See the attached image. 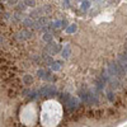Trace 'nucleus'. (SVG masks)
I'll return each instance as SVG.
<instances>
[{"label": "nucleus", "mask_w": 127, "mask_h": 127, "mask_svg": "<svg viewBox=\"0 0 127 127\" xmlns=\"http://www.w3.org/2000/svg\"><path fill=\"white\" fill-rule=\"evenodd\" d=\"M117 64L121 66V69L125 71V74H127V57L125 56L123 53H121L118 59H117Z\"/></svg>", "instance_id": "nucleus-1"}, {"label": "nucleus", "mask_w": 127, "mask_h": 127, "mask_svg": "<svg viewBox=\"0 0 127 127\" xmlns=\"http://www.w3.org/2000/svg\"><path fill=\"white\" fill-rule=\"evenodd\" d=\"M40 93L43 95H51V94H55V93H56V88L52 86V85H47L45 88H42L40 90Z\"/></svg>", "instance_id": "nucleus-2"}, {"label": "nucleus", "mask_w": 127, "mask_h": 127, "mask_svg": "<svg viewBox=\"0 0 127 127\" xmlns=\"http://www.w3.org/2000/svg\"><path fill=\"white\" fill-rule=\"evenodd\" d=\"M59 68H60V66L56 65V62H55V65H52V69H53V70H59Z\"/></svg>", "instance_id": "nucleus-10"}, {"label": "nucleus", "mask_w": 127, "mask_h": 127, "mask_svg": "<svg viewBox=\"0 0 127 127\" xmlns=\"http://www.w3.org/2000/svg\"><path fill=\"white\" fill-rule=\"evenodd\" d=\"M65 104H66V107H68L69 109H75L76 107H78V101H76L75 98H70Z\"/></svg>", "instance_id": "nucleus-4"}, {"label": "nucleus", "mask_w": 127, "mask_h": 127, "mask_svg": "<svg viewBox=\"0 0 127 127\" xmlns=\"http://www.w3.org/2000/svg\"><path fill=\"white\" fill-rule=\"evenodd\" d=\"M43 38H45L46 41H50V40H51V36H50V34H46V36L43 37Z\"/></svg>", "instance_id": "nucleus-11"}, {"label": "nucleus", "mask_w": 127, "mask_h": 127, "mask_svg": "<svg viewBox=\"0 0 127 127\" xmlns=\"http://www.w3.org/2000/svg\"><path fill=\"white\" fill-rule=\"evenodd\" d=\"M81 7H83V9H86L88 7H89V1H85V4H83Z\"/></svg>", "instance_id": "nucleus-7"}, {"label": "nucleus", "mask_w": 127, "mask_h": 127, "mask_svg": "<svg viewBox=\"0 0 127 127\" xmlns=\"http://www.w3.org/2000/svg\"><path fill=\"white\" fill-rule=\"evenodd\" d=\"M23 24L25 27H34V20L31 18H25V19H23Z\"/></svg>", "instance_id": "nucleus-5"}, {"label": "nucleus", "mask_w": 127, "mask_h": 127, "mask_svg": "<svg viewBox=\"0 0 127 127\" xmlns=\"http://www.w3.org/2000/svg\"><path fill=\"white\" fill-rule=\"evenodd\" d=\"M123 55H125V56H126V57H127V48H126V50H125V52H123Z\"/></svg>", "instance_id": "nucleus-12"}, {"label": "nucleus", "mask_w": 127, "mask_h": 127, "mask_svg": "<svg viewBox=\"0 0 127 127\" xmlns=\"http://www.w3.org/2000/svg\"><path fill=\"white\" fill-rule=\"evenodd\" d=\"M28 7H34V1H25Z\"/></svg>", "instance_id": "nucleus-9"}, {"label": "nucleus", "mask_w": 127, "mask_h": 127, "mask_svg": "<svg viewBox=\"0 0 127 127\" xmlns=\"http://www.w3.org/2000/svg\"><path fill=\"white\" fill-rule=\"evenodd\" d=\"M46 51H48L50 53H57V52L60 51V46H57L56 43L50 42V43H48V46L46 47Z\"/></svg>", "instance_id": "nucleus-3"}, {"label": "nucleus", "mask_w": 127, "mask_h": 127, "mask_svg": "<svg viewBox=\"0 0 127 127\" xmlns=\"http://www.w3.org/2000/svg\"><path fill=\"white\" fill-rule=\"evenodd\" d=\"M76 29V25L74 24V25H71V27H69V28H68V32H74Z\"/></svg>", "instance_id": "nucleus-6"}, {"label": "nucleus", "mask_w": 127, "mask_h": 127, "mask_svg": "<svg viewBox=\"0 0 127 127\" xmlns=\"http://www.w3.org/2000/svg\"><path fill=\"white\" fill-rule=\"evenodd\" d=\"M108 98H109V101H113V93L112 92L108 93Z\"/></svg>", "instance_id": "nucleus-8"}]
</instances>
